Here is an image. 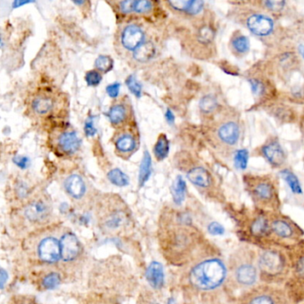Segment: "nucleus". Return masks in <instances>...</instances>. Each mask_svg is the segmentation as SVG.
Returning a JSON list of instances; mask_svg holds the SVG:
<instances>
[{
    "mask_svg": "<svg viewBox=\"0 0 304 304\" xmlns=\"http://www.w3.org/2000/svg\"><path fill=\"white\" fill-rule=\"evenodd\" d=\"M262 153L269 163L276 167L281 166L286 160L285 153L278 142H270L264 145Z\"/></svg>",
    "mask_w": 304,
    "mask_h": 304,
    "instance_id": "obj_8",
    "label": "nucleus"
},
{
    "mask_svg": "<svg viewBox=\"0 0 304 304\" xmlns=\"http://www.w3.org/2000/svg\"><path fill=\"white\" fill-rule=\"evenodd\" d=\"M74 4L78 5V6H80V5L85 4V1H74Z\"/></svg>",
    "mask_w": 304,
    "mask_h": 304,
    "instance_id": "obj_50",
    "label": "nucleus"
},
{
    "mask_svg": "<svg viewBox=\"0 0 304 304\" xmlns=\"http://www.w3.org/2000/svg\"><path fill=\"white\" fill-rule=\"evenodd\" d=\"M222 261L211 259L196 265L190 273V281L198 289L210 290L221 286L226 278Z\"/></svg>",
    "mask_w": 304,
    "mask_h": 304,
    "instance_id": "obj_1",
    "label": "nucleus"
},
{
    "mask_svg": "<svg viewBox=\"0 0 304 304\" xmlns=\"http://www.w3.org/2000/svg\"><path fill=\"white\" fill-rule=\"evenodd\" d=\"M199 106L200 109L202 110V112H205V113H210V112H214V110L217 108V100L211 96H205L201 99Z\"/></svg>",
    "mask_w": 304,
    "mask_h": 304,
    "instance_id": "obj_28",
    "label": "nucleus"
},
{
    "mask_svg": "<svg viewBox=\"0 0 304 304\" xmlns=\"http://www.w3.org/2000/svg\"><path fill=\"white\" fill-rule=\"evenodd\" d=\"M115 146L119 152L131 153L136 147V140L131 135H124L117 139Z\"/></svg>",
    "mask_w": 304,
    "mask_h": 304,
    "instance_id": "obj_21",
    "label": "nucleus"
},
{
    "mask_svg": "<svg viewBox=\"0 0 304 304\" xmlns=\"http://www.w3.org/2000/svg\"><path fill=\"white\" fill-rule=\"evenodd\" d=\"M169 151H170V141L167 138L166 135H160L159 138L156 141V145H155V148H154V153H155L156 159L159 160V161L165 159L169 155Z\"/></svg>",
    "mask_w": 304,
    "mask_h": 304,
    "instance_id": "obj_19",
    "label": "nucleus"
},
{
    "mask_svg": "<svg viewBox=\"0 0 304 304\" xmlns=\"http://www.w3.org/2000/svg\"><path fill=\"white\" fill-rule=\"evenodd\" d=\"M165 119H166L167 123L170 125H173L175 123V115L170 109H167L166 112H165Z\"/></svg>",
    "mask_w": 304,
    "mask_h": 304,
    "instance_id": "obj_47",
    "label": "nucleus"
},
{
    "mask_svg": "<svg viewBox=\"0 0 304 304\" xmlns=\"http://www.w3.org/2000/svg\"><path fill=\"white\" fill-rule=\"evenodd\" d=\"M156 54V47L151 42H145L134 51V58L140 63L148 62Z\"/></svg>",
    "mask_w": 304,
    "mask_h": 304,
    "instance_id": "obj_17",
    "label": "nucleus"
},
{
    "mask_svg": "<svg viewBox=\"0 0 304 304\" xmlns=\"http://www.w3.org/2000/svg\"><path fill=\"white\" fill-rule=\"evenodd\" d=\"M299 52H300V54H301V56L304 58V46H300L299 47Z\"/></svg>",
    "mask_w": 304,
    "mask_h": 304,
    "instance_id": "obj_49",
    "label": "nucleus"
},
{
    "mask_svg": "<svg viewBox=\"0 0 304 304\" xmlns=\"http://www.w3.org/2000/svg\"><path fill=\"white\" fill-rule=\"evenodd\" d=\"M188 178L194 185L200 188H207L210 184L209 172L202 167H196L188 172Z\"/></svg>",
    "mask_w": 304,
    "mask_h": 304,
    "instance_id": "obj_14",
    "label": "nucleus"
},
{
    "mask_svg": "<svg viewBox=\"0 0 304 304\" xmlns=\"http://www.w3.org/2000/svg\"><path fill=\"white\" fill-rule=\"evenodd\" d=\"M126 85L131 93L137 98H140L142 95L141 84L138 82L137 78L134 75H130L126 80Z\"/></svg>",
    "mask_w": 304,
    "mask_h": 304,
    "instance_id": "obj_29",
    "label": "nucleus"
},
{
    "mask_svg": "<svg viewBox=\"0 0 304 304\" xmlns=\"http://www.w3.org/2000/svg\"><path fill=\"white\" fill-rule=\"evenodd\" d=\"M84 131L87 137H94L97 134V129L95 127L94 118L93 117H88L84 125Z\"/></svg>",
    "mask_w": 304,
    "mask_h": 304,
    "instance_id": "obj_38",
    "label": "nucleus"
},
{
    "mask_svg": "<svg viewBox=\"0 0 304 304\" xmlns=\"http://www.w3.org/2000/svg\"><path fill=\"white\" fill-rule=\"evenodd\" d=\"M218 135L219 138H221V141L224 142L228 145H235L236 142L238 141L239 136H240L238 125L234 121H228L220 127Z\"/></svg>",
    "mask_w": 304,
    "mask_h": 304,
    "instance_id": "obj_10",
    "label": "nucleus"
},
{
    "mask_svg": "<svg viewBox=\"0 0 304 304\" xmlns=\"http://www.w3.org/2000/svg\"><path fill=\"white\" fill-rule=\"evenodd\" d=\"M110 182L117 187H126L130 184V178L124 171L119 169H112L107 174Z\"/></svg>",
    "mask_w": 304,
    "mask_h": 304,
    "instance_id": "obj_20",
    "label": "nucleus"
},
{
    "mask_svg": "<svg viewBox=\"0 0 304 304\" xmlns=\"http://www.w3.org/2000/svg\"><path fill=\"white\" fill-rule=\"evenodd\" d=\"M271 228L275 234L284 238L291 237L293 234V228L286 221H274L272 223Z\"/></svg>",
    "mask_w": 304,
    "mask_h": 304,
    "instance_id": "obj_23",
    "label": "nucleus"
},
{
    "mask_svg": "<svg viewBox=\"0 0 304 304\" xmlns=\"http://www.w3.org/2000/svg\"><path fill=\"white\" fill-rule=\"evenodd\" d=\"M251 86H252V89H253L254 94H261V92L263 91V86L258 80H251Z\"/></svg>",
    "mask_w": 304,
    "mask_h": 304,
    "instance_id": "obj_45",
    "label": "nucleus"
},
{
    "mask_svg": "<svg viewBox=\"0 0 304 304\" xmlns=\"http://www.w3.org/2000/svg\"><path fill=\"white\" fill-rule=\"evenodd\" d=\"M203 1H199V0H195L192 1V3L189 7V10L187 12V14L190 15H196L199 14L200 12L203 10Z\"/></svg>",
    "mask_w": 304,
    "mask_h": 304,
    "instance_id": "obj_40",
    "label": "nucleus"
},
{
    "mask_svg": "<svg viewBox=\"0 0 304 304\" xmlns=\"http://www.w3.org/2000/svg\"><path fill=\"white\" fill-rule=\"evenodd\" d=\"M281 176L286 180L287 185L289 186L290 189L294 194H301V187L300 182L298 180L296 176L288 170H284L281 171Z\"/></svg>",
    "mask_w": 304,
    "mask_h": 304,
    "instance_id": "obj_24",
    "label": "nucleus"
},
{
    "mask_svg": "<svg viewBox=\"0 0 304 304\" xmlns=\"http://www.w3.org/2000/svg\"><path fill=\"white\" fill-rule=\"evenodd\" d=\"M133 3H134V0H126V1L120 2L119 3L120 11L123 12L124 14L133 13Z\"/></svg>",
    "mask_w": 304,
    "mask_h": 304,
    "instance_id": "obj_43",
    "label": "nucleus"
},
{
    "mask_svg": "<svg viewBox=\"0 0 304 304\" xmlns=\"http://www.w3.org/2000/svg\"><path fill=\"white\" fill-rule=\"evenodd\" d=\"M208 230L210 232L211 235H223L225 232V228H223L222 225L218 223V222H212L209 225L208 227Z\"/></svg>",
    "mask_w": 304,
    "mask_h": 304,
    "instance_id": "obj_42",
    "label": "nucleus"
},
{
    "mask_svg": "<svg viewBox=\"0 0 304 304\" xmlns=\"http://www.w3.org/2000/svg\"><path fill=\"white\" fill-rule=\"evenodd\" d=\"M268 229V222L264 218H258L252 225L251 230L255 235H261L265 234Z\"/></svg>",
    "mask_w": 304,
    "mask_h": 304,
    "instance_id": "obj_30",
    "label": "nucleus"
},
{
    "mask_svg": "<svg viewBox=\"0 0 304 304\" xmlns=\"http://www.w3.org/2000/svg\"><path fill=\"white\" fill-rule=\"evenodd\" d=\"M254 196L261 201H270L275 196V190L268 181H259L254 185Z\"/></svg>",
    "mask_w": 304,
    "mask_h": 304,
    "instance_id": "obj_15",
    "label": "nucleus"
},
{
    "mask_svg": "<svg viewBox=\"0 0 304 304\" xmlns=\"http://www.w3.org/2000/svg\"><path fill=\"white\" fill-rule=\"evenodd\" d=\"M264 4L270 10L279 11L284 8L285 2L284 1H265Z\"/></svg>",
    "mask_w": 304,
    "mask_h": 304,
    "instance_id": "obj_44",
    "label": "nucleus"
},
{
    "mask_svg": "<svg viewBox=\"0 0 304 304\" xmlns=\"http://www.w3.org/2000/svg\"><path fill=\"white\" fill-rule=\"evenodd\" d=\"M152 174V158L147 150H145L142 158L141 164L139 167L138 182L139 186L143 187L148 181Z\"/></svg>",
    "mask_w": 304,
    "mask_h": 304,
    "instance_id": "obj_16",
    "label": "nucleus"
},
{
    "mask_svg": "<svg viewBox=\"0 0 304 304\" xmlns=\"http://www.w3.org/2000/svg\"><path fill=\"white\" fill-rule=\"evenodd\" d=\"M60 281H61V279L58 274L51 273L44 278L42 285L47 289H54L60 284Z\"/></svg>",
    "mask_w": 304,
    "mask_h": 304,
    "instance_id": "obj_34",
    "label": "nucleus"
},
{
    "mask_svg": "<svg viewBox=\"0 0 304 304\" xmlns=\"http://www.w3.org/2000/svg\"><path fill=\"white\" fill-rule=\"evenodd\" d=\"M261 270L267 274L276 275L282 271V256L275 252H266L261 254L259 261Z\"/></svg>",
    "mask_w": 304,
    "mask_h": 304,
    "instance_id": "obj_6",
    "label": "nucleus"
},
{
    "mask_svg": "<svg viewBox=\"0 0 304 304\" xmlns=\"http://www.w3.org/2000/svg\"><path fill=\"white\" fill-rule=\"evenodd\" d=\"M54 106V102L49 98H39L33 103V108L39 114H46L50 112Z\"/></svg>",
    "mask_w": 304,
    "mask_h": 304,
    "instance_id": "obj_22",
    "label": "nucleus"
},
{
    "mask_svg": "<svg viewBox=\"0 0 304 304\" xmlns=\"http://www.w3.org/2000/svg\"><path fill=\"white\" fill-rule=\"evenodd\" d=\"M146 279L152 287L155 289H160L164 283L163 265L156 261L149 265L146 270Z\"/></svg>",
    "mask_w": 304,
    "mask_h": 304,
    "instance_id": "obj_12",
    "label": "nucleus"
},
{
    "mask_svg": "<svg viewBox=\"0 0 304 304\" xmlns=\"http://www.w3.org/2000/svg\"><path fill=\"white\" fill-rule=\"evenodd\" d=\"M296 270L298 275H300L304 279V256L300 258V260L297 262Z\"/></svg>",
    "mask_w": 304,
    "mask_h": 304,
    "instance_id": "obj_46",
    "label": "nucleus"
},
{
    "mask_svg": "<svg viewBox=\"0 0 304 304\" xmlns=\"http://www.w3.org/2000/svg\"><path fill=\"white\" fill-rule=\"evenodd\" d=\"M95 66L102 73H109L113 68V60L108 55H99L95 62Z\"/></svg>",
    "mask_w": 304,
    "mask_h": 304,
    "instance_id": "obj_27",
    "label": "nucleus"
},
{
    "mask_svg": "<svg viewBox=\"0 0 304 304\" xmlns=\"http://www.w3.org/2000/svg\"><path fill=\"white\" fill-rule=\"evenodd\" d=\"M192 1H187V0H174V1H169L168 4L170 5L171 8L180 12H188L190 5Z\"/></svg>",
    "mask_w": 304,
    "mask_h": 304,
    "instance_id": "obj_37",
    "label": "nucleus"
},
{
    "mask_svg": "<svg viewBox=\"0 0 304 304\" xmlns=\"http://www.w3.org/2000/svg\"><path fill=\"white\" fill-rule=\"evenodd\" d=\"M187 184L186 181L181 176H177L174 181L173 185L171 187V194L173 197V201L177 204H181L185 199Z\"/></svg>",
    "mask_w": 304,
    "mask_h": 304,
    "instance_id": "obj_18",
    "label": "nucleus"
},
{
    "mask_svg": "<svg viewBox=\"0 0 304 304\" xmlns=\"http://www.w3.org/2000/svg\"><path fill=\"white\" fill-rule=\"evenodd\" d=\"M247 23L251 32L257 36H268L274 29L273 21L263 15H251Z\"/></svg>",
    "mask_w": 304,
    "mask_h": 304,
    "instance_id": "obj_3",
    "label": "nucleus"
},
{
    "mask_svg": "<svg viewBox=\"0 0 304 304\" xmlns=\"http://www.w3.org/2000/svg\"><path fill=\"white\" fill-rule=\"evenodd\" d=\"M65 188L70 196L75 199H80L85 195L86 185L82 177L73 174L66 178L65 182Z\"/></svg>",
    "mask_w": 304,
    "mask_h": 304,
    "instance_id": "obj_9",
    "label": "nucleus"
},
{
    "mask_svg": "<svg viewBox=\"0 0 304 304\" xmlns=\"http://www.w3.org/2000/svg\"><path fill=\"white\" fill-rule=\"evenodd\" d=\"M119 88H120V84L119 82H114L108 85L105 88V90L110 98H116L119 96Z\"/></svg>",
    "mask_w": 304,
    "mask_h": 304,
    "instance_id": "obj_41",
    "label": "nucleus"
},
{
    "mask_svg": "<svg viewBox=\"0 0 304 304\" xmlns=\"http://www.w3.org/2000/svg\"><path fill=\"white\" fill-rule=\"evenodd\" d=\"M39 255L42 261L47 263H54L61 257L60 242L54 237H47L40 242Z\"/></svg>",
    "mask_w": 304,
    "mask_h": 304,
    "instance_id": "obj_2",
    "label": "nucleus"
},
{
    "mask_svg": "<svg viewBox=\"0 0 304 304\" xmlns=\"http://www.w3.org/2000/svg\"><path fill=\"white\" fill-rule=\"evenodd\" d=\"M236 281L242 286H251L257 279V271L254 265L245 262L237 266L235 269Z\"/></svg>",
    "mask_w": 304,
    "mask_h": 304,
    "instance_id": "obj_7",
    "label": "nucleus"
},
{
    "mask_svg": "<svg viewBox=\"0 0 304 304\" xmlns=\"http://www.w3.org/2000/svg\"><path fill=\"white\" fill-rule=\"evenodd\" d=\"M48 215V207L41 201H36L29 203L26 207L25 216L32 221H40Z\"/></svg>",
    "mask_w": 304,
    "mask_h": 304,
    "instance_id": "obj_13",
    "label": "nucleus"
},
{
    "mask_svg": "<svg viewBox=\"0 0 304 304\" xmlns=\"http://www.w3.org/2000/svg\"><path fill=\"white\" fill-rule=\"evenodd\" d=\"M13 163H15V165L19 167L20 169L25 170L29 166L31 161L27 156H15L13 157Z\"/></svg>",
    "mask_w": 304,
    "mask_h": 304,
    "instance_id": "obj_39",
    "label": "nucleus"
},
{
    "mask_svg": "<svg viewBox=\"0 0 304 304\" xmlns=\"http://www.w3.org/2000/svg\"><path fill=\"white\" fill-rule=\"evenodd\" d=\"M58 145L64 152L72 155L77 152L80 148V138L78 137L76 132L67 131L59 137Z\"/></svg>",
    "mask_w": 304,
    "mask_h": 304,
    "instance_id": "obj_11",
    "label": "nucleus"
},
{
    "mask_svg": "<svg viewBox=\"0 0 304 304\" xmlns=\"http://www.w3.org/2000/svg\"><path fill=\"white\" fill-rule=\"evenodd\" d=\"M248 304H276V302L273 297L266 293H262L253 297Z\"/></svg>",
    "mask_w": 304,
    "mask_h": 304,
    "instance_id": "obj_36",
    "label": "nucleus"
},
{
    "mask_svg": "<svg viewBox=\"0 0 304 304\" xmlns=\"http://www.w3.org/2000/svg\"><path fill=\"white\" fill-rule=\"evenodd\" d=\"M85 80L89 87H97L101 83L102 75L97 71H89L87 72Z\"/></svg>",
    "mask_w": 304,
    "mask_h": 304,
    "instance_id": "obj_35",
    "label": "nucleus"
},
{
    "mask_svg": "<svg viewBox=\"0 0 304 304\" xmlns=\"http://www.w3.org/2000/svg\"><path fill=\"white\" fill-rule=\"evenodd\" d=\"M199 42L203 44H209L212 41L214 38V31L208 26H203L198 32L197 35Z\"/></svg>",
    "mask_w": 304,
    "mask_h": 304,
    "instance_id": "obj_31",
    "label": "nucleus"
},
{
    "mask_svg": "<svg viewBox=\"0 0 304 304\" xmlns=\"http://www.w3.org/2000/svg\"><path fill=\"white\" fill-rule=\"evenodd\" d=\"M152 2L147 1V0H134L133 3V12L138 13V14H145L151 11L152 9Z\"/></svg>",
    "mask_w": 304,
    "mask_h": 304,
    "instance_id": "obj_33",
    "label": "nucleus"
},
{
    "mask_svg": "<svg viewBox=\"0 0 304 304\" xmlns=\"http://www.w3.org/2000/svg\"><path fill=\"white\" fill-rule=\"evenodd\" d=\"M109 119L112 124H119L124 121L126 116V110L124 108V105H116L112 106V108L110 109L108 113H107Z\"/></svg>",
    "mask_w": 304,
    "mask_h": 304,
    "instance_id": "obj_25",
    "label": "nucleus"
},
{
    "mask_svg": "<svg viewBox=\"0 0 304 304\" xmlns=\"http://www.w3.org/2000/svg\"><path fill=\"white\" fill-rule=\"evenodd\" d=\"M248 163V152L246 149H241L235 153V166L241 170L247 169Z\"/></svg>",
    "mask_w": 304,
    "mask_h": 304,
    "instance_id": "obj_32",
    "label": "nucleus"
},
{
    "mask_svg": "<svg viewBox=\"0 0 304 304\" xmlns=\"http://www.w3.org/2000/svg\"><path fill=\"white\" fill-rule=\"evenodd\" d=\"M31 3H33V1H24V0H22V1H21V0H16V1H15V2H13V4H12V8H21V7L24 6V5L31 4Z\"/></svg>",
    "mask_w": 304,
    "mask_h": 304,
    "instance_id": "obj_48",
    "label": "nucleus"
},
{
    "mask_svg": "<svg viewBox=\"0 0 304 304\" xmlns=\"http://www.w3.org/2000/svg\"><path fill=\"white\" fill-rule=\"evenodd\" d=\"M61 258L65 261L75 260L80 254V247L79 240L73 233H67L63 236L60 242Z\"/></svg>",
    "mask_w": 304,
    "mask_h": 304,
    "instance_id": "obj_5",
    "label": "nucleus"
},
{
    "mask_svg": "<svg viewBox=\"0 0 304 304\" xmlns=\"http://www.w3.org/2000/svg\"><path fill=\"white\" fill-rule=\"evenodd\" d=\"M144 33L136 24L127 26L121 34V43L128 50L135 51L144 41Z\"/></svg>",
    "mask_w": 304,
    "mask_h": 304,
    "instance_id": "obj_4",
    "label": "nucleus"
},
{
    "mask_svg": "<svg viewBox=\"0 0 304 304\" xmlns=\"http://www.w3.org/2000/svg\"><path fill=\"white\" fill-rule=\"evenodd\" d=\"M232 47L240 54H245L250 48V41L248 40V38L244 35L235 36L232 40Z\"/></svg>",
    "mask_w": 304,
    "mask_h": 304,
    "instance_id": "obj_26",
    "label": "nucleus"
}]
</instances>
